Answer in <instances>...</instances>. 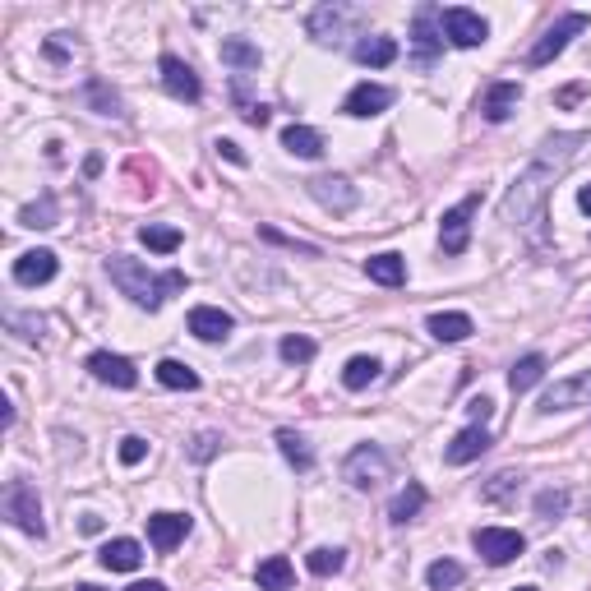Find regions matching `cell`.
Wrapping results in <instances>:
<instances>
[{
  "label": "cell",
  "mask_w": 591,
  "mask_h": 591,
  "mask_svg": "<svg viewBox=\"0 0 591 591\" xmlns=\"http://www.w3.org/2000/svg\"><path fill=\"white\" fill-rule=\"evenodd\" d=\"M518 485H522V476H513V471H499V476H490V485H485L481 495L490 499V504H508V499L518 495Z\"/></svg>",
  "instance_id": "74e56055"
},
{
  "label": "cell",
  "mask_w": 591,
  "mask_h": 591,
  "mask_svg": "<svg viewBox=\"0 0 591 591\" xmlns=\"http://www.w3.org/2000/svg\"><path fill=\"white\" fill-rule=\"evenodd\" d=\"M79 591H102V587H93V582H84V587H79Z\"/></svg>",
  "instance_id": "681fc988"
},
{
  "label": "cell",
  "mask_w": 591,
  "mask_h": 591,
  "mask_svg": "<svg viewBox=\"0 0 591 591\" xmlns=\"http://www.w3.org/2000/svg\"><path fill=\"white\" fill-rule=\"evenodd\" d=\"M351 56H356V65H374V70H379V65H393L398 61V42H393V37H361V42H356V47H351Z\"/></svg>",
  "instance_id": "484cf974"
},
{
  "label": "cell",
  "mask_w": 591,
  "mask_h": 591,
  "mask_svg": "<svg viewBox=\"0 0 591 591\" xmlns=\"http://www.w3.org/2000/svg\"><path fill=\"white\" fill-rule=\"evenodd\" d=\"M471 545H476V555H481L490 568L513 564V559H518L522 550H527L522 531H508V527H481L476 536H471Z\"/></svg>",
  "instance_id": "52a82bcc"
},
{
  "label": "cell",
  "mask_w": 591,
  "mask_h": 591,
  "mask_svg": "<svg viewBox=\"0 0 591 591\" xmlns=\"http://www.w3.org/2000/svg\"><path fill=\"white\" fill-rule=\"evenodd\" d=\"M481 208V194H467L458 208H448L444 222H439V245H444V254H462L471 241V213Z\"/></svg>",
  "instance_id": "9c48e42d"
},
{
  "label": "cell",
  "mask_w": 591,
  "mask_h": 591,
  "mask_svg": "<svg viewBox=\"0 0 591 591\" xmlns=\"http://www.w3.org/2000/svg\"><path fill=\"white\" fill-rule=\"evenodd\" d=\"M213 148H218V157H227V162H236V167H245V153H241V148H236V144H231V139H218V144H213Z\"/></svg>",
  "instance_id": "bcb514c9"
},
{
  "label": "cell",
  "mask_w": 591,
  "mask_h": 591,
  "mask_svg": "<svg viewBox=\"0 0 591 591\" xmlns=\"http://www.w3.org/2000/svg\"><path fill=\"white\" fill-rule=\"evenodd\" d=\"M582 28H587V14H578V10H573V14H564V19H559L555 28H545V37L536 42V47H531V56H527V61H531V65H550V61L559 56V51H564L568 42H573V37L582 33Z\"/></svg>",
  "instance_id": "8fae6325"
},
{
  "label": "cell",
  "mask_w": 591,
  "mask_h": 591,
  "mask_svg": "<svg viewBox=\"0 0 591 591\" xmlns=\"http://www.w3.org/2000/svg\"><path fill=\"white\" fill-rule=\"evenodd\" d=\"M388 471H393V462H388V453L379 444L351 448V458L342 462V476H347L351 490H379L388 481Z\"/></svg>",
  "instance_id": "277c9868"
},
{
  "label": "cell",
  "mask_w": 591,
  "mask_h": 591,
  "mask_svg": "<svg viewBox=\"0 0 591 591\" xmlns=\"http://www.w3.org/2000/svg\"><path fill=\"white\" fill-rule=\"evenodd\" d=\"M241 116H245L250 125H259V130L268 125V107H264V102H245V107H241Z\"/></svg>",
  "instance_id": "f6af8a7d"
},
{
  "label": "cell",
  "mask_w": 591,
  "mask_h": 591,
  "mask_svg": "<svg viewBox=\"0 0 591 591\" xmlns=\"http://www.w3.org/2000/svg\"><path fill=\"white\" fill-rule=\"evenodd\" d=\"M513 591H541V587H513Z\"/></svg>",
  "instance_id": "f907efd6"
},
{
  "label": "cell",
  "mask_w": 591,
  "mask_h": 591,
  "mask_svg": "<svg viewBox=\"0 0 591 591\" xmlns=\"http://www.w3.org/2000/svg\"><path fill=\"white\" fill-rule=\"evenodd\" d=\"M587 144V134L573 130V134H550L541 148H536V157L527 162V171H522L518 181H513V190H508L504 199V222H513V227H522V222H531L536 213H541L545 194H550V185L559 181L568 171V162L578 157V148Z\"/></svg>",
  "instance_id": "6da1fadb"
},
{
  "label": "cell",
  "mask_w": 591,
  "mask_h": 591,
  "mask_svg": "<svg viewBox=\"0 0 591 591\" xmlns=\"http://www.w3.org/2000/svg\"><path fill=\"white\" fill-rule=\"evenodd\" d=\"M522 107V84H490L485 88V97H481V116L490 125H504L508 116H513V111Z\"/></svg>",
  "instance_id": "2e32d148"
},
{
  "label": "cell",
  "mask_w": 591,
  "mask_h": 591,
  "mask_svg": "<svg viewBox=\"0 0 591 591\" xmlns=\"http://www.w3.org/2000/svg\"><path fill=\"white\" fill-rule=\"evenodd\" d=\"M365 273H370V282H379V287H402L407 282V259L402 254H370L365 259Z\"/></svg>",
  "instance_id": "cb8c5ba5"
},
{
  "label": "cell",
  "mask_w": 591,
  "mask_h": 591,
  "mask_svg": "<svg viewBox=\"0 0 591 591\" xmlns=\"http://www.w3.org/2000/svg\"><path fill=\"white\" fill-rule=\"evenodd\" d=\"M462 578H467V568H462L458 559H435V564L425 568V582H430V591H448V587H458Z\"/></svg>",
  "instance_id": "836d02e7"
},
{
  "label": "cell",
  "mask_w": 591,
  "mask_h": 591,
  "mask_svg": "<svg viewBox=\"0 0 591 591\" xmlns=\"http://www.w3.org/2000/svg\"><path fill=\"white\" fill-rule=\"evenodd\" d=\"M541 379H545V356H541V351L522 356V361L508 370V388H513V393H527V388H536Z\"/></svg>",
  "instance_id": "83f0119b"
},
{
  "label": "cell",
  "mask_w": 591,
  "mask_h": 591,
  "mask_svg": "<svg viewBox=\"0 0 591 591\" xmlns=\"http://www.w3.org/2000/svg\"><path fill=\"white\" fill-rule=\"evenodd\" d=\"M56 268L61 264H56L51 250H28L14 259V282H19V287H42V282L56 278Z\"/></svg>",
  "instance_id": "ac0fdd59"
},
{
  "label": "cell",
  "mask_w": 591,
  "mask_h": 591,
  "mask_svg": "<svg viewBox=\"0 0 591 591\" xmlns=\"http://www.w3.org/2000/svg\"><path fill=\"white\" fill-rule=\"evenodd\" d=\"M144 458H148V444H144V439H139V435H125V439H121V462H125V467H139Z\"/></svg>",
  "instance_id": "b9f144b4"
},
{
  "label": "cell",
  "mask_w": 591,
  "mask_h": 591,
  "mask_svg": "<svg viewBox=\"0 0 591 591\" xmlns=\"http://www.w3.org/2000/svg\"><path fill=\"white\" fill-rule=\"evenodd\" d=\"M578 208H582V213H587V218H591V185H582V190H578Z\"/></svg>",
  "instance_id": "7dc6e473"
},
{
  "label": "cell",
  "mask_w": 591,
  "mask_h": 591,
  "mask_svg": "<svg viewBox=\"0 0 591 591\" xmlns=\"http://www.w3.org/2000/svg\"><path fill=\"white\" fill-rule=\"evenodd\" d=\"M231 314L218 310V305H194L190 310V333L199 342H227L231 338Z\"/></svg>",
  "instance_id": "e0dca14e"
},
{
  "label": "cell",
  "mask_w": 591,
  "mask_h": 591,
  "mask_svg": "<svg viewBox=\"0 0 591 591\" xmlns=\"http://www.w3.org/2000/svg\"><path fill=\"white\" fill-rule=\"evenodd\" d=\"M5 518H10V527L28 531V536H47V522H42V499H37V490L28 481H19V476L5 485Z\"/></svg>",
  "instance_id": "8992f818"
},
{
  "label": "cell",
  "mask_w": 591,
  "mask_h": 591,
  "mask_svg": "<svg viewBox=\"0 0 591 591\" xmlns=\"http://www.w3.org/2000/svg\"><path fill=\"white\" fill-rule=\"evenodd\" d=\"M379 370H384V365L374 361V356H351V361L342 365V384H347L351 393H361V388H370L374 379H379Z\"/></svg>",
  "instance_id": "f546056e"
},
{
  "label": "cell",
  "mask_w": 591,
  "mask_h": 591,
  "mask_svg": "<svg viewBox=\"0 0 591 591\" xmlns=\"http://www.w3.org/2000/svg\"><path fill=\"white\" fill-rule=\"evenodd\" d=\"M425 328H430V338H435V342H467L471 333H476L471 314H462V310L430 314V319H425Z\"/></svg>",
  "instance_id": "7402d4cb"
},
{
  "label": "cell",
  "mask_w": 591,
  "mask_h": 591,
  "mask_svg": "<svg viewBox=\"0 0 591 591\" xmlns=\"http://www.w3.org/2000/svg\"><path fill=\"white\" fill-rule=\"evenodd\" d=\"M490 444H495V439H490V430H485V425H467V430H462V435H453V444L444 448V462H453V467H467V462H476Z\"/></svg>",
  "instance_id": "ffe728a7"
},
{
  "label": "cell",
  "mask_w": 591,
  "mask_h": 591,
  "mask_svg": "<svg viewBox=\"0 0 591 591\" xmlns=\"http://www.w3.org/2000/svg\"><path fill=\"white\" fill-rule=\"evenodd\" d=\"M564 513H568V490H541V495H536V518L555 522V518H564Z\"/></svg>",
  "instance_id": "60d3db41"
},
{
  "label": "cell",
  "mask_w": 591,
  "mask_h": 591,
  "mask_svg": "<svg viewBox=\"0 0 591 591\" xmlns=\"http://www.w3.org/2000/svg\"><path fill=\"white\" fill-rule=\"evenodd\" d=\"M157 384L162 388H176V393H194V388H199V374L190 370V365L185 361H157Z\"/></svg>",
  "instance_id": "f1b7e54d"
},
{
  "label": "cell",
  "mask_w": 591,
  "mask_h": 591,
  "mask_svg": "<svg viewBox=\"0 0 591 591\" xmlns=\"http://www.w3.org/2000/svg\"><path fill=\"white\" fill-rule=\"evenodd\" d=\"M107 278L121 287V296H130L139 310H162L167 296L185 291V273L171 268V273H148L144 259H130V254H111L107 259Z\"/></svg>",
  "instance_id": "7a4b0ae2"
},
{
  "label": "cell",
  "mask_w": 591,
  "mask_h": 591,
  "mask_svg": "<svg viewBox=\"0 0 591 591\" xmlns=\"http://www.w3.org/2000/svg\"><path fill=\"white\" fill-rule=\"evenodd\" d=\"M190 536V518L185 513H153L148 518V541H153V550H176V545Z\"/></svg>",
  "instance_id": "d6986e66"
},
{
  "label": "cell",
  "mask_w": 591,
  "mask_h": 591,
  "mask_svg": "<svg viewBox=\"0 0 591 591\" xmlns=\"http://www.w3.org/2000/svg\"><path fill=\"white\" fill-rule=\"evenodd\" d=\"M421 508H425V485L421 481H407V490H402V495L388 504V522L407 527V522L421 518Z\"/></svg>",
  "instance_id": "4316f807"
},
{
  "label": "cell",
  "mask_w": 591,
  "mask_h": 591,
  "mask_svg": "<svg viewBox=\"0 0 591 591\" xmlns=\"http://www.w3.org/2000/svg\"><path fill=\"white\" fill-rule=\"evenodd\" d=\"M259 241H268V245H282V250H296V254H305V259H319V245H310V241H296V236H282L278 227H259Z\"/></svg>",
  "instance_id": "ab89813d"
},
{
  "label": "cell",
  "mask_w": 591,
  "mask_h": 591,
  "mask_svg": "<svg viewBox=\"0 0 591 591\" xmlns=\"http://www.w3.org/2000/svg\"><path fill=\"white\" fill-rule=\"evenodd\" d=\"M573 407H591V370L587 374H573V379H559L541 393V407L545 416H555V411H573Z\"/></svg>",
  "instance_id": "ba28073f"
},
{
  "label": "cell",
  "mask_w": 591,
  "mask_h": 591,
  "mask_svg": "<svg viewBox=\"0 0 591 591\" xmlns=\"http://www.w3.org/2000/svg\"><path fill=\"white\" fill-rule=\"evenodd\" d=\"M278 448H282V458H287L296 471H310V467H314L310 444H305V439L296 435V430H278Z\"/></svg>",
  "instance_id": "d6a6232c"
},
{
  "label": "cell",
  "mask_w": 591,
  "mask_h": 591,
  "mask_svg": "<svg viewBox=\"0 0 591 591\" xmlns=\"http://www.w3.org/2000/svg\"><path fill=\"white\" fill-rule=\"evenodd\" d=\"M393 107V88H384V84H356L347 93V102H342V111L347 116H356V121H370V116H379V111H388Z\"/></svg>",
  "instance_id": "5bb4252c"
},
{
  "label": "cell",
  "mask_w": 591,
  "mask_h": 591,
  "mask_svg": "<svg viewBox=\"0 0 591 591\" xmlns=\"http://www.w3.org/2000/svg\"><path fill=\"white\" fill-rule=\"evenodd\" d=\"M361 24H365V14L356 10V5L333 0V5H319V10L310 14V37L314 42H324V47H333V42H342V37H356Z\"/></svg>",
  "instance_id": "3957f363"
},
{
  "label": "cell",
  "mask_w": 591,
  "mask_h": 591,
  "mask_svg": "<svg viewBox=\"0 0 591 591\" xmlns=\"http://www.w3.org/2000/svg\"><path fill=\"white\" fill-rule=\"evenodd\" d=\"M97 559H102V568H111V573H134V568L144 564V545L130 541V536H116V541H107L97 550Z\"/></svg>",
  "instance_id": "44dd1931"
},
{
  "label": "cell",
  "mask_w": 591,
  "mask_h": 591,
  "mask_svg": "<svg viewBox=\"0 0 591 591\" xmlns=\"http://www.w3.org/2000/svg\"><path fill=\"white\" fill-rule=\"evenodd\" d=\"M218 444H222V439H218V435H213V430H204V435L194 439V448H190V458H194V462H208V458H213V453H218Z\"/></svg>",
  "instance_id": "7bdbcfd3"
},
{
  "label": "cell",
  "mask_w": 591,
  "mask_h": 591,
  "mask_svg": "<svg viewBox=\"0 0 591 591\" xmlns=\"http://www.w3.org/2000/svg\"><path fill=\"white\" fill-rule=\"evenodd\" d=\"M157 70H162V88H167L171 97H176V102H199V97H204V84H199V74L190 70V65L181 61V56H162V61H157Z\"/></svg>",
  "instance_id": "4fadbf2b"
},
{
  "label": "cell",
  "mask_w": 591,
  "mask_h": 591,
  "mask_svg": "<svg viewBox=\"0 0 591 591\" xmlns=\"http://www.w3.org/2000/svg\"><path fill=\"white\" fill-rule=\"evenodd\" d=\"M444 37L453 42V47L471 51V47H481L485 37H490V24H485L476 10H462V5H453V10H444Z\"/></svg>",
  "instance_id": "7c38bea8"
},
{
  "label": "cell",
  "mask_w": 591,
  "mask_h": 591,
  "mask_svg": "<svg viewBox=\"0 0 591 591\" xmlns=\"http://www.w3.org/2000/svg\"><path fill=\"white\" fill-rule=\"evenodd\" d=\"M139 241H144L148 250H157V254H171V250H181V231L162 227V222H148V227L139 231Z\"/></svg>",
  "instance_id": "e575fe53"
},
{
  "label": "cell",
  "mask_w": 591,
  "mask_h": 591,
  "mask_svg": "<svg viewBox=\"0 0 591 591\" xmlns=\"http://www.w3.org/2000/svg\"><path fill=\"white\" fill-rule=\"evenodd\" d=\"M490 411H495V402H490V398H471V402H467L471 425H485V421H490Z\"/></svg>",
  "instance_id": "ee69618b"
},
{
  "label": "cell",
  "mask_w": 591,
  "mask_h": 591,
  "mask_svg": "<svg viewBox=\"0 0 591 591\" xmlns=\"http://www.w3.org/2000/svg\"><path fill=\"white\" fill-rule=\"evenodd\" d=\"M254 582H259V591H291L296 568H291L287 555H268V559H259V568H254Z\"/></svg>",
  "instance_id": "603a6c76"
},
{
  "label": "cell",
  "mask_w": 591,
  "mask_h": 591,
  "mask_svg": "<svg viewBox=\"0 0 591 591\" xmlns=\"http://www.w3.org/2000/svg\"><path fill=\"white\" fill-rule=\"evenodd\" d=\"M282 148H287L291 157L314 162V157H324V134L310 130V125H287V130H282Z\"/></svg>",
  "instance_id": "d4e9b609"
},
{
  "label": "cell",
  "mask_w": 591,
  "mask_h": 591,
  "mask_svg": "<svg viewBox=\"0 0 591 591\" xmlns=\"http://www.w3.org/2000/svg\"><path fill=\"white\" fill-rule=\"evenodd\" d=\"M222 61H227L231 70H259L264 56H259V47L245 42V37H227V42H222Z\"/></svg>",
  "instance_id": "1f68e13d"
},
{
  "label": "cell",
  "mask_w": 591,
  "mask_h": 591,
  "mask_svg": "<svg viewBox=\"0 0 591 591\" xmlns=\"http://www.w3.org/2000/svg\"><path fill=\"white\" fill-rule=\"evenodd\" d=\"M84 97H88V102H93V107H97V111H102V116H125V107H121V97L111 93V88H107V84H102V79H88Z\"/></svg>",
  "instance_id": "8d00e7d4"
},
{
  "label": "cell",
  "mask_w": 591,
  "mask_h": 591,
  "mask_svg": "<svg viewBox=\"0 0 591 591\" xmlns=\"http://www.w3.org/2000/svg\"><path fill=\"white\" fill-rule=\"evenodd\" d=\"M19 222H24V227H56V199L42 194L37 204H28L24 213H19Z\"/></svg>",
  "instance_id": "f35d334b"
},
{
  "label": "cell",
  "mask_w": 591,
  "mask_h": 591,
  "mask_svg": "<svg viewBox=\"0 0 591 591\" xmlns=\"http://www.w3.org/2000/svg\"><path fill=\"white\" fill-rule=\"evenodd\" d=\"M305 568H310L314 578H333V573L347 568V550H338V545H319V550L305 555Z\"/></svg>",
  "instance_id": "4dcf8cb0"
},
{
  "label": "cell",
  "mask_w": 591,
  "mask_h": 591,
  "mask_svg": "<svg viewBox=\"0 0 591 591\" xmlns=\"http://www.w3.org/2000/svg\"><path fill=\"white\" fill-rule=\"evenodd\" d=\"M314 351H319V347H314V338H305V333H291V338H282V342H278V356H282L287 365H305V361H314Z\"/></svg>",
  "instance_id": "d590c367"
},
{
  "label": "cell",
  "mask_w": 591,
  "mask_h": 591,
  "mask_svg": "<svg viewBox=\"0 0 591 591\" xmlns=\"http://www.w3.org/2000/svg\"><path fill=\"white\" fill-rule=\"evenodd\" d=\"M88 374L102 379V384H111V388H134L139 384L134 361H125V356H116V351H93V356H88Z\"/></svg>",
  "instance_id": "9a60e30c"
},
{
  "label": "cell",
  "mask_w": 591,
  "mask_h": 591,
  "mask_svg": "<svg viewBox=\"0 0 591 591\" xmlns=\"http://www.w3.org/2000/svg\"><path fill=\"white\" fill-rule=\"evenodd\" d=\"M439 51H444V10L421 5L416 24H411V61L421 65V70H430L439 61Z\"/></svg>",
  "instance_id": "5b68a950"
},
{
  "label": "cell",
  "mask_w": 591,
  "mask_h": 591,
  "mask_svg": "<svg viewBox=\"0 0 591 591\" xmlns=\"http://www.w3.org/2000/svg\"><path fill=\"white\" fill-rule=\"evenodd\" d=\"M130 591H167V587H162V582H153V578H148V582H134Z\"/></svg>",
  "instance_id": "c3c4849f"
},
{
  "label": "cell",
  "mask_w": 591,
  "mask_h": 591,
  "mask_svg": "<svg viewBox=\"0 0 591 591\" xmlns=\"http://www.w3.org/2000/svg\"><path fill=\"white\" fill-rule=\"evenodd\" d=\"M305 190H310V199L319 208H328V213H351V208L361 204V194H356V185H351L347 176H314V181H305Z\"/></svg>",
  "instance_id": "30bf717a"
}]
</instances>
